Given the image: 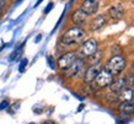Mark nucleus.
I'll return each instance as SVG.
<instances>
[{
  "label": "nucleus",
  "instance_id": "f257e3e1",
  "mask_svg": "<svg viewBox=\"0 0 134 124\" xmlns=\"http://www.w3.org/2000/svg\"><path fill=\"white\" fill-rule=\"evenodd\" d=\"M85 37V32L81 27H71L62 37V44L64 46H74L80 43Z\"/></svg>",
  "mask_w": 134,
  "mask_h": 124
},
{
  "label": "nucleus",
  "instance_id": "f03ea898",
  "mask_svg": "<svg viewBox=\"0 0 134 124\" xmlns=\"http://www.w3.org/2000/svg\"><path fill=\"white\" fill-rule=\"evenodd\" d=\"M126 68V59L122 55L112 57L105 65V70L110 72L111 75H119Z\"/></svg>",
  "mask_w": 134,
  "mask_h": 124
},
{
  "label": "nucleus",
  "instance_id": "7ed1b4c3",
  "mask_svg": "<svg viewBox=\"0 0 134 124\" xmlns=\"http://www.w3.org/2000/svg\"><path fill=\"white\" fill-rule=\"evenodd\" d=\"M96 52H97V42L93 38H90L80 46V48L77 50V58H80V59L90 58Z\"/></svg>",
  "mask_w": 134,
  "mask_h": 124
},
{
  "label": "nucleus",
  "instance_id": "20e7f679",
  "mask_svg": "<svg viewBox=\"0 0 134 124\" xmlns=\"http://www.w3.org/2000/svg\"><path fill=\"white\" fill-rule=\"evenodd\" d=\"M113 80V75H111L110 72L107 70H101V71L97 74L96 79H95V85H96V88H105V87H108L111 85Z\"/></svg>",
  "mask_w": 134,
  "mask_h": 124
},
{
  "label": "nucleus",
  "instance_id": "39448f33",
  "mask_svg": "<svg viewBox=\"0 0 134 124\" xmlns=\"http://www.w3.org/2000/svg\"><path fill=\"white\" fill-rule=\"evenodd\" d=\"M77 58V55L74 52H66L63 55H60V58L58 59V68L60 70H65L66 68H69L70 65L73 64L75 59Z\"/></svg>",
  "mask_w": 134,
  "mask_h": 124
},
{
  "label": "nucleus",
  "instance_id": "423d86ee",
  "mask_svg": "<svg viewBox=\"0 0 134 124\" xmlns=\"http://www.w3.org/2000/svg\"><path fill=\"white\" fill-rule=\"evenodd\" d=\"M82 65H84L82 59L76 58V59H75V61L70 65L69 68H66L65 70H63V71H64V75L66 76V77H71V76L77 75V74H79V71L82 69Z\"/></svg>",
  "mask_w": 134,
  "mask_h": 124
},
{
  "label": "nucleus",
  "instance_id": "0eeeda50",
  "mask_svg": "<svg viewBox=\"0 0 134 124\" xmlns=\"http://www.w3.org/2000/svg\"><path fill=\"white\" fill-rule=\"evenodd\" d=\"M100 71H101V65H100V63H96V64L91 65V66L86 70L85 76H84V80H85L86 84L93 82V80L96 79V76H97V74Z\"/></svg>",
  "mask_w": 134,
  "mask_h": 124
},
{
  "label": "nucleus",
  "instance_id": "6e6552de",
  "mask_svg": "<svg viewBox=\"0 0 134 124\" xmlns=\"http://www.w3.org/2000/svg\"><path fill=\"white\" fill-rule=\"evenodd\" d=\"M87 20H89V15L85 14L81 9H79V10H76V11H74L73 15H71V21L76 25L77 27L84 26V25L87 22Z\"/></svg>",
  "mask_w": 134,
  "mask_h": 124
},
{
  "label": "nucleus",
  "instance_id": "1a4fd4ad",
  "mask_svg": "<svg viewBox=\"0 0 134 124\" xmlns=\"http://www.w3.org/2000/svg\"><path fill=\"white\" fill-rule=\"evenodd\" d=\"M118 112L122 116H130L134 113V101H121V103L118 104Z\"/></svg>",
  "mask_w": 134,
  "mask_h": 124
},
{
  "label": "nucleus",
  "instance_id": "9d476101",
  "mask_svg": "<svg viewBox=\"0 0 134 124\" xmlns=\"http://www.w3.org/2000/svg\"><path fill=\"white\" fill-rule=\"evenodd\" d=\"M82 11L87 14V15H93L96 14L98 10V3L97 0H84V3L81 4V8H80Z\"/></svg>",
  "mask_w": 134,
  "mask_h": 124
},
{
  "label": "nucleus",
  "instance_id": "9b49d317",
  "mask_svg": "<svg viewBox=\"0 0 134 124\" xmlns=\"http://www.w3.org/2000/svg\"><path fill=\"white\" fill-rule=\"evenodd\" d=\"M107 24V19H106L105 15H98L91 21V31H98V30H101L105 25Z\"/></svg>",
  "mask_w": 134,
  "mask_h": 124
},
{
  "label": "nucleus",
  "instance_id": "f8f14e48",
  "mask_svg": "<svg viewBox=\"0 0 134 124\" xmlns=\"http://www.w3.org/2000/svg\"><path fill=\"white\" fill-rule=\"evenodd\" d=\"M108 15H110V17L112 19V20H121L123 17V9L122 6L119 4L117 5H112L110 9H108Z\"/></svg>",
  "mask_w": 134,
  "mask_h": 124
},
{
  "label": "nucleus",
  "instance_id": "ddd939ff",
  "mask_svg": "<svg viewBox=\"0 0 134 124\" xmlns=\"http://www.w3.org/2000/svg\"><path fill=\"white\" fill-rule=\"evenodd\" d=\"M110 87H111V90H112V92H116V93L119 92L121 90H123L124 87H127L126 77H118V79H116V80H112Z\"/></svg>",
  "mask_w": 134,
  "mask_h": 124
},
{
  "label": "nucleus",
  "instance_id": "4468645a",
  "mask_svg": "<svg viewBox=\"0 0 134 124\" xmlns=\"http://www.w3.org/2000/svg\"><path fill=\"white\" fill-rule=\"evenodd\" d=\"M134 97V88L130 87H124L123 90L118 92V100L121 101H128V100H133Z\"/></svg>",
  "mask_w": 134,
  "mask_h": 124
},
{
  "label": "nucleus",
  "instance_id": "2eb2a0df",
  "mask_svg": "<svg viewBox=\"0 0 134 124\" xmlns=\"http://www.w3.org/2000/svg\"><path fill=\"white\" fill-rule=\"evenodd\" d=\"M100 54H101L100 52H96L95 54H92V55L90 57V58H91V60H93V64L98 63V60H100V58H101V55H100Z\"/></svg>",
  "mask_w": 134,
  "mask_h": 124
},
{
  "label": "nucleus",
  "instance_id": "dca6fc26",
  "mask_svg": "<svg viewBox=\"0 0 134 124\" xmlns=\"http://www.w3.org/2000/svg\"><path fill=\"white\" fill-rule=\"evenodd\" d=\"M8 107H9L8 101H3V102L0 103V111H1V109H5V108H8Z\"/></svg>",
  "mask_w": 134,
  "mask_h": 124
},
{
  "label": "nucleus",
  "instance_id": "f3484780",
  "mask_svg": "<svg viewBox=\"0 0 134 124\" xmlns=\"http://www.w3.org/2000/svg\"><path fill=\"white\" fill-rule=\"evenodd\" d=\"M27 64V59H24L21 61V66H20V71H24V66H26Z\"/></svg>",
  "mask_w": 134,
  "mask_h": 124
},
{
  "label": "nucleus",
  "instance_id": "a211bd4d",
  "mask_svg": "<svg viewBox=\"0 0 134 124\" xmlns=\"http://www.w3.org/2000/svg\"><path fill=\"white\" fill-rule=\"evenodd\" d=\"M52 6H53V4H52V3H51V4H49V5H48V8L46 9V11H44V12H46V14H47V12H48V11H49V10H51V9H52Z\"/></svg>",
  "mask_w": 134,
  "mask_h": 124
},
{
  "label": "nucleus",
  "instance_id": "6ab92c4d",
  "mask_svg": "<svg viewBox=\"0 0 134 124\" xmlns=\"http://www.w3.org/2000/svg\"><path fill=\"white\" fill-rule=\"evenodd\" d=\"M5 4H6V3H5V0H0V6H1V8H4Z\"/></svg>",
  "mask_w": 134,
  "mask_h": 124
},
{
  "label": "nucleus",
  "instance_id": "aec40b11",
  "mask_svg": "<svg viewBox=\"0 0 134 124\" xmlns=\"http://www.w3.org/2000/svg\"><path fill=\"white\" fill-rule=\"evenodd\" d=\"M1 14H3V8L0 6V16H1Z\"/></svg>",
  "mask_w": 134,
  "mask_h": 124
},
{
  "label": "nucleus",
  "instance_id": "412c9836",
  "mask_svg": "<svg viewBox=\"0 0 134 124\" xmlns=\"http://www.w3.org/2000/svg\"><path fill=\"white\" fill-rule=\"evenodd\" d=\"M43 124H53L52 122H47V123H43Z\"/></svg>",
  "mask_w": 134,
  "mask_h": 124
},
{
  "label": "nucleus",
  "instance_id": "4be33fe9",
  "mask_svg": "<svg viewBox=\"0 0 134 124\" xmlns=\"http://www.w3.org/2000/svg\"><path fill=\"white\" fill-rule=\"evenodd\" d=\"M30 124H35V123H30Z\"/></svg>",
  "mask_w": 134,
  "mask_h": 124
}]
</instances>
